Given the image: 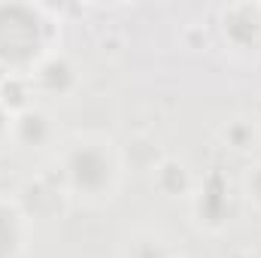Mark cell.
I'll return each instance as SVG.
<instances>
[{
    "instance_id": "6da1fadb",
    "label": "cell",
    "mask_w": 261,
    "mask_h": 258,
    "mask_svg": "<svg viewBox=\"0 0 261 258\" xmlns=\"http://www.w3.org/2000/svg\"><path fill=\"white\" fill-rule=\"evenodd\" d=\"M61 176H64L67 192L76 200H85V203L110 200L122 179V161L116 155L113 140L100 134H79L64 149Z\"/></svg>"
},
{
    "instance_id": "7a4b0ae2",
    "label": "cell",
    "mask_w": 261,
    "mask_h": 258,
    "mask_svg": "<svg viewBox=\"0 0 261 258\" xmlns=\"http://www.w3.org/2000/svg\"><path fill=\"white\" fill-rule=\"evenodd\" d=\"M52 28L40 9L0 6V64L6 70H37L49 58Z\"/></svg>"
},
{
    "instance_id": "3957f363",
    "label": "cell",
    "mask_w": 261,
    "mask_h": 258,
    "mask_svg": "<svg viewBox=\"0 0 261 258\" xmlns=\"http://www.w3.org/2000/svg\"><path fill=\"white\" fill-rule=\"evenodd\" d=\"M28 249V219L21 207L0 194V258H21Z\"/></svg>"
},
{
    "instance_id": "277c9868",
    "label": "cell",
    "mask_w": 261,
    "mask_h": 258,
    "mask_svg": "<svg viewBox=\"0 0 261 258\" xmlns=\"http://www.w3.org/2000/svg\"><path fill=\"white\" fill-rule=\"evenodd\" d=\"M243 194L261 210V161H255L252 167H246V173H243Z\"/></svg>"
},
{
    "instance_id": "5b68a950",
    "label": "cell",
    "mask_w": 261,
    "mask_h": 258,
    "mask_svg": "<svg viewBox=\"0 0 261 258\" xmlns=\"http://www.w3.org/2000/svg\"><path fill=\"white\" fill-rule=\"evenodd\" d=\"M134 258H173V252L164 246V243H158V240H146V243H134Z\"/></svg>"
}]
</instances>
